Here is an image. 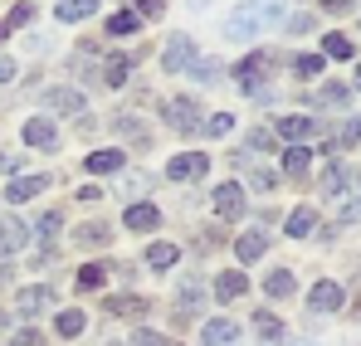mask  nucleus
Returning <instances> with one entry per match:
<instances>
[{
	"mask_svg": "<svg viewBox=\"0 0 361 346\" xmlns=\"http://www.w3.org/2000/svg\"><path fill=\"white\" fill-rule=\"evenodd\" d=\"M288 30H293V35H302V30H312V20H307V15H293V20H288Z\"/></svg>",
	"mask_w": 361,
	"mask_h": 346,
	"instance_id": "44",
	"label": "nucleus"
},
{
	"mask_svg": "<svg viewBox=\"0 0 361 346\" xmlns=\"http://www.w3.org/2000/svg\"><path fill=\"white\" fill-rule=\"evenodd\" d=\"M93 10H98V0H59V5H54V15H59L63 25H78V20H88Z\"/></svg>",
	"mask_w": 361,
	"mask_h": 346,
	"instance_id": "18",
	"label": "nucleus"
},
{
	"mask_svg": "<svg viewBox=\"0 0 361 346\" xmlns=\"http://www.w3.org/2000/svg\"><path fill=\"white\" fill-rule=\"evenodd\" d=\"M108 268H113V264H83V273H78V288H83V292L103 288V278H108Z\"/></svg>",
	"mask_w": 361,
	"mask_h": 346,
	"instance_id": "27",
	"label": "nucleus"
},
{
	"mask_svg": "<svg viewBox=\"0 0 361 346\" xmlns=\"http://www.w3.org/2000/svg\"><path fill=\"white\" fill-rule=\"evenodd\" d=\"M137 25H142V20H137V15H132V10H118V15H113V20H108V35H137Z\"/></svg>",
	"mask_w": 361,
	"mask_h": 346,
	"instance_id": "29",
	"label": "nucleus"
},
{
	"mask_svg": "<svg viewBox=\"0 0 361 346\" xmlns=\"http://www.w3.org/2000/svg\"><path fill=\"white\" fill-rule=\"evenodd\" d=\"M312 225H317V210H312V205H298V210L288 215V234H293V239H307Z\"/></svg>",
	"mask_w": 361,
	"mask_h": 346,
	"instance_id": "19",
	"label": "nucleus"
},
{
	"mask_svg": "<svg viewBox=\"0 0 361 346\" xmlns=\"http://www.w3.org/2000/svg\"><path fill=\"white\" fill-rule=\"evenodd\" d=\"M269 142H274V137H269V132H249V147H254V152H264V147H269Z\"/></svg>",
	"mask_w": 361,
	"mask_h": 346,
	"instance_id": "43",
	"label": "nucleus"
},
{
	"mask_svg": "<svg viewBox=\"0 0 361 346\" xmlns=\"http://www.w3.org/2000/svg\"><path fill=\"white\" fill-rule=\"evenodd\" d=\"M44 307H54V288H44V283L20 288V297H15V312H20V317H39Z\"/></svg>",
	"mask_w": 361,
	"mask_h": 346,
	"instance_id": "6",
	"label": "nucleus"
},
{
	"mask_svg": "<svg viewBox=\"0 0 361 346\" xmlns=\"http://www.w3.org/2000/svg\"><path fill=\"white\" fill-rule=\"evenodd\" d=\"M254 332H259L264 342H279V337H283V322H279L274 312H259V317H254Z\"/></svg>",
	"mask_w": 361,
	"mask_h": 346,
	"instance_id": "28",
	"label": "nucleus"
},
{
	"mask_svg": "<svg viewBox=\"0 0 361 346\" xmlns=\"http://www.w3.org/2000/svg\"><path fill=\"white\" fill-rule=\"evenodd\" d=\"M113 346H122V342H113Z\"/></svg>",
	"mask_w": 361,
	"mask_h": 346,
	"instance_id": "49",
	"label": "nucleus"
},
{
	"mask_svg": "<svg viewBox=\"0 0 361 346\" xmlns=\"http://www.w3.org/2000/svg\"><path fill=\"white\" fill-rule=\"evenodd\" d=\"M10 78H15V63H10V58H0V83H10Z\"/></svg>",
	"mask_w": 361,
	"mask_h": 346,
	"instance_id": "45",
	"label": "nucleus"
},
{
	"mask_svg": "<svg viewBox=\"0 0 361 346\" xmlns=\"http://www.w3.org/2000/svg\"><path fill=\"white\" fill-rule=\"evenodd\" d=\"M30 20H35V5H15L10 20H5V30H20V25H30Z\"/></svg>",
	"mask_w": 361,
	"mask_h": 346,
	"instance_id": "38",
	"label": "nucleus"
},
{
	"mask_svg": "<svg viewBox=\"0 0 361 346\" xmlns=\"http://www.w3.org/2000/svg\"><path fill=\"white\" fill-rule=\"evenodd\" d=\"M307 307H312V312H342V288H337L332 278H317L312 292H307Z\"/></svg>",
	"mask_w": 361,
	"mask_h": 346,
	"instance_id": "7",
	"label": "nucleus"
},
{
	"mask_svg": "<svg viewBox=\"0 0 361 346\" xmlns=\"http://www.w3.org/2000/svg\"><path fill=\"white\" fill-rule=\"evenodd\" d=\"M190 78H195V83H215V78H220V63H210V58H195V63H190Z\"/></svg>",
	"mask_w": 361,
	"mask_h": 346,
	"instance_id": "35",
	"label": "nucleus"
},
{
	"mask_svg": "<svg viewBox=\"0 0 361 346\" xmlns=\"http://www.w3.org/2000/svg\"><path fill=\"white\" fill-rule=\"evenodd\" d=\"M283 20V0H244L240 10L225 20V35L244 44V39H254V35H264L269 25H279Z\"/></svg>",
	"mask_w": 361,
	"mask_h": 346,
	"instance_id": "1",
	"label": "nucleus"
},
{
	"mask_svg": "<svg viewBox=\"0 0 361 346\" xmlns=\"http://www.w3.org/2000/svg\"><path fill=\"white\" fill-rule=\"evenodd\" d=\"M88 171H93V175L122 171V152H93V156H88Z\"/></svg>",
	"mask_w": 361,
	"mask_h": 346,
	"instance_id": "23",
	"label": "nucleus"
},
{
	"mask_svg": "<svg viewBox=\"0 0 361 346\" xmlns=\"http://www.w3.org/2000/svg\"><path fill=\"white\" fill-rule=\"evenodd\" d=\"M317 5H327V10H347L352 0H317Z\"/></svg>",
	"mask_w": 361,
	"mask_h": 346,
	"instance_id": "46",
	"label": "nucleus"
},
{
	"mask_svg": "<svg viewBox=\"0 0 361 346\" xmlns=\"http://www.w3.org/2000/svg\"><path fill=\"white\" fill-rule=\"evenodd\" d=\"M44 108H54V113H63V117L88 113V103H83L78 88H49V93H44Z\"/></svg>",
	"mask_w": 361,
	"mask_h": 346,
	"instance_id": "9",
	"label": "nucleus"
},
{
	"mask_svg": "<svg viewBox=\"0 0 361 346\" xmlns=\"http://www.w3.org/2000/svg\"><path fill=\"white\" fill-rule=\"evenodd\" d=\"M122 225H127V230H137V234H147V230H157V225H161V210H157V205H147V200H142V205H127Z\"/></svg>",
	"mask_w": 361,
	"mask_h": 346,
	"instance_id": "12",
	"label": "nucleus"
},
{
	"mask_svg": "<svg viewBox=\"0 0 361 346\" xmlns=\"http://www.w3.org/2000/svg\"><path fill=\"white\" fill-rule=\"evenodd\" d=\"M83 327H88V317H83L78 307H63L59 317H54V332H59V337H78Z\"/></svg>",
	"mask_w": 361,
	"mask_h": 346,
	"instance_id": "20",
	"label": "nucleus"
},
{
	"mask_svg": "<svg viewBox=\"0 0 361 346\" xmlns=\"http://www.w3.org/2000/svg\"><path fill=\"white\" fill-rule=\"evenodd\" d=\"M312 132H317V117H307V113L279 117V137H288V142H307Z\"/></svg>",
	"mask_w": 361,
	"mask_h": 346,
	"instance_id": "13",
	"label": "nucleus"
},
{
	"mask_svg": "<svg viewBox=\"0 0 361 346\" xmlns=\"http://www.w3.org/2000/svg\"><path fill=\"white\" fill-rule=\"evenodd\" d=\"M307 161H312V152H307V147L283 152V171H288V175H302V171H307Z\"/></svg>",
	"mask_w": 361,
	"mask_h": 346,
	"instance_id": "32",
	"label": "nucleus"
},
{
	"mask_svg": "<svg viewBox=\"0 0 361 346\" xmlns=\"http://www.w3.org/2000/svg\"><path fill=\"white\" fill-rule=\"evenodd\" d=\"M235 342H240V327L230 317H215L200 327V346H235Z\"/></svg>",
	"mask_w": 361,
	"mask_h": 346,
	"instance_id": "10",
	"label": "nucleus"
},
{
	"mask_svg": "<svg viewBox=\"0 0 361 346\" xmlns=\"http://www.w3.org/2000/svg\"><path fill=\"white\" fill-rule=\"evenodd\" d=\"M44 185H49V175H15L10 190H5V200H10V205H25V200H35Z\"/></svg>",
	"mask_w": 361,
	"mask_h": 346,
	"instance_id": "11",
	"label": "nucleus"
},
{
	"mask_svg": "<svg viewBox=\"0 0 361 346\" xmlns=\"http://www.w3.org/2000/svg\"><path fill=\"white\" fill-rule=\"evenodd\" d=\"M113 317H147V297H108Z\"/></svg>",
	"mask_w": 361,
	"mask_h": 346,
	"instance_id": "21",
	"label": "nucleus"
},
{
	"mask_svg": "<svg viewBox=\"0 0 361 346\" xmlns=\"http://www.w3.org/2000/svg\"><path fill=\"white\" fill-rule=\"evenodd\" d=\"M25 142L49 152V147L59 142V132H54V122H49V117H30V122H25Z\"/></svg>",
	"mask_w": 361,
	"mask_h": 346,
	"instance_id": "16",
	"label": "nucleus"
},
{
	"mask_svg": "<svg viewBox=\"0 0 361 346\" xmlns=\"http://www.w3.org/2000/svg\"><path fill=\"white\" fill-rule=\"evenodd\" d=\"M190 63H195V39L190 35H171L166 49H161V68L166 73H190Z\"/></svg>",
	"mask_w": 361,
	"mask_h": 346,
	"instance_id": "2",
	"label": "nucleus"
},
{
	"mask_svg": "<svg viewBox=\"0 0 361 346\" xmlns=\"http://www.w3.org/2000/svg\"><path fill=\"white\" fill-rule=\"evenodd\" d=\"M200 127H205L210 137H225V132L235 127V117H230V113H215V117H210V122H200Z\"/></svg>",
	"mask_w": 361,
	"mask_h": 346,
	"instance_id": "37",
	"label": "nucleus"
},
{
	"mask_svg": "<svg viewBox=\"0 0 361 346\" xmlns=\"http://www.w3.org/2000/svg\"><path fill=\"white\" fill-rule=\"evenodd\" d=\"M205 171H210V156L205 152H180V156H171V166H166L171 180H200Z\"/></svg>",
	"mask_w": 361,
	"mask_h": 346,
	"instance_id": "3",
	"label": "nucleus"
},
{
	"mask_svg": "<svg viewBox=\"0 0 361 346\" xmlns=\"http://www.w3.org/2000/svg\"><path fill=\"white\" fill-rule=\"evenodd\" d=\"M200 108H195V103H190V98H171V103H166V122H171V127H176V132H200Z\"/></svg>",
	"mask_w": 361,
	"mask_h": 346,
	"instance_id": "8",
	"label": "nucleus"
},
{
	"mask_svg": "<svg viewBox=\"0 0 361 346\" xmlns=\"http://www.w3.org/2000/svg\"><path fill=\"white\" fill-rule=\"evenodd\" d=\"M59 215H54V210H49V215H44V220H39V225H35V234H39V239H54V234H59Z\"/></svg>",
	"mask_w": 361,
	"mask_h": 346,
	"instance_id": "39",
	"label": "nucleus"
},
{
	"mask_svg": "<svg viewBox=\"0 0 361 346\" xmlns=\"http://www.w3.org/2000/svg\"><path fill=\"white\" fill-rule=\"evenodd\" d=\"M244 292H249V278H244L240 268H225L220 283H215V297H220V302H235V297H244Z\"/></svg>",
	"mask_w": 361,
	"mask_h": 346,
	"instance_id": "17",
	"label": "nucleus"
},
{
	"mask_svg": "<svg viewBox=\"0 0 361 346\" xmlns=\"http://www.w3.org/2000/svg\"><path fill=\"white\" fill-rule=\"evenodd\" d=\"M25 239H30V230H25L15 215H0V254H15V249H25Z\"/></svg>",
	"mask_w": 361,
	"mask_h": 346,
	"instance_id": "15",
	"label": "nucleus"
},
{
	"mask_svg": "<svg viewBox=\"0 0 361 346\" xmlns=\"http://www.w3.org/2000/svg\"><path fill=\"white\" fill-rule=\"evenodd\" d=\"M176 302H180V312H195L200 302H205V288H200V278H185L176 292Z\"/></svg>",
	"mask_w": 361,
	"mask_h": 346,
	"instance_id": "22",
	"label": "nucleus"
},
{
	"mask_svg": "<svg viewBox=\"0 0 361 346\" xmlns=\"http://www.w3.org/2000/svg\"><path fill=\"white\" fill-rule=\"evenodd\" d=\"M293 68H298L302 78H317V73H322V54H298V58H293Z\"/></svg>",
	"mask_w": 361,
	"mask_h": 346,
	"instance_id": "36",
	"label": "nucleus"
},
{
	"mask_svg": "<svg viewBox=\"0 0 361 346\" xmlns=\"http://www.w3.org/2000/svg\"><path fill=\"white\" fill-rule=\"evenodd\" d=\"M215 215H220V220H240L244 215V185L240 180H225V185L215 190Z\"/></svg>",
	"mask_w": 361,
	"mask_h": 346,
	"instance_id": "5",
	"label": "nucleus"
},
{
	"mask_svg": "<svg viewBox=\"0 0 361 346\" xmlns=\"http://www.w3.org/2000/svg\"><path fill=\"white\" fill-rule=\"evenodd\" d=\"M322 54L327 58H352V39H347V35H327V39H322Z\"/></svg>",
	"mask_w": 361,
	"mask_h": 346,
	"instance_id": "33",
	"label": "nucleus"
},
{
	"mask_svg": "<svg viewBox=\"0 0 361 346\" xmlns=\"http://www.w3.org/2000/svg\"><path fill=\"white\" fill-rule=\"evenodd\" d=\"M5 35H10V30H5V25H0V39H5Z\"/></svg>",
	"mask_w": 361,
	"mask_h": 346,
	"instance_id": "48",
	"label": "nucleus"
},
{
	"mask_svg": "<svg viewBox=\"0 0 361 346\" xmlns=\"http://www.w3.org/2000/svg\"><path fill=\"white\" fill-rule=\"evenodd\" d=\"M15 346H44V337H39V332H20V337H15Z\"/></svg>",
	"mask_w": 361,
	"mask_h": 346,
	"instance_id": "42",
	"label": "nucleus"
},
{
	"mask_svg": "<svg viewBox=\"0 0 361 346\" xmlns=\"http://www.w3.org/2000/svg\"><path fill=\"white\" fill-rule=\"evenodd\" d=\"M127 73H132V58H108V63H103V78H108L113 88L127 83Z\"/></svg>",
	"mask_w": 361,
	"mask_h": 346,
	"instance_id": "30",
	"label": "nucleus"
},
{
	"mask_svg": "<svg viewBox=\"0 0 361 346\" xmlns=\"http://www.w3.org/2000/svg\"><path fill=\"white\" fill-rule=\"evenodd\" d=\"M264 292H269V297H288V292H293V273H288V268H274V273L264 278Z\"/></svg>",
	"mask_w": 361,
	"mask_h": 346,
	"instance_id": "24",
	"label": "nucleus"
},
{
	"mask_svg": "<svg viewBox=\"0 0 361 346\" xmlns=\"http://www.w3.org/2000/svg\"><path fill=\"white\" fill-rule=\"evenodd\" d=\"M342 142H347V147H357V142H361V117H352V122L342 127Z\"/></svg>",
	"mask_w": 361,
	"mask_h": 346,
	"instance_id": "40",
	"label": "nucleus"
},
{
	"mask_svg": "<svg viewBox=\"0 0 361 346\" xmlns=\"http://www.w3.org/2000/svg\"><path fill=\"white\" fill-rule=\"evenodd\" d=\"M269 63H274V54H249L240 63V73H235V78H240L244 93H259V98H264V68H269Z\"/></svg>",
	"mask_w": 361,
	"mask_h": 346,
	"instance_id": "4",
	"label": "nucleus"
},
{
	"mask_svg": "<svg viewBox=\"0 0 361 346\" xmlns=\"http://www.w3.org/2000/svg\"><path fill=\"white\" fill-rule=\"evenodd\" d=\"M342 185H347V166L332 161V166L322 171V190H327V195H342Z\"/></svg>",
	"mask_w": 361,
	"mask_h": 346,
	"instance_id": "34",
	"label": "nucleus"
},
{
	"mask_svg": "<svg viewBox=\"0 0 361 346\" xmlns=\"http://www.w3.org/2000/svg\"><path fill=\"white\" fill-rule=\"evenodd\" d=\"M176 259H180L176 244H152V249H147V264H152V268H171Z\"/></svg>",
	"mask_w": 361,
	"mask_h": 346,
	"instance_id": "26",
	"label": "nucleus"
},
{
	"mask_svg": "<svg viewBox=\"0 0 361 346\" xmlns=\"http://www.w3.org/2000/svg\"><path fill=\"white\" fill-rule=\"evenodd\" d=\"M195 5H200V0H195Z\"/></svg>",
	"mask_w": 361,
	"mask_h": 346,
	"instance_id": "50",
	"label": "nucleus"
},
{
	"mask_svg": "<svg viewBox=\"0 0 361 346\" xmlns=\"http://www.w3.org/2000/svg\"><path fill=\"white\" fill-rule=\"evenodd\" d=\"M132 5H137V10H132L137 20H142V15H161V0H132Z\"/></svg>",
	"mask_w": 361,
	"mask_h": 346,
	"instance_id": "41",
	"label": "nucleus"
},
{
	"mask_svg": "<svg viewBox=\"0 0 361 346\" xmlns=\"http://www.w3.org/2000/svg\"><path fill=\"white\" fill-rule=\"evenodd\" d=\"M352 88H357V93H361V63H357V78H352Z\"/></svg>",
	"mask_w": 361,
	"mask_h": 346,
	"instance_id": "47",
	"label": "nucleus"
},
{
	"mask_svg": "<svg viewBox=\"0 0 361 346\" xmlns=\"http://www.w3.org/2000/svg\"><path fill=\"white\" fill-rule=\"evenodd\" d=\"M352 98V88H342V83H322L317 88V108H342Z\"/></svg>",
	"mask_w": 361,
	"mask_h": 346,
	"instance_id": "25",
	"label": "nucleus"
},
{
	"mask_svg": "<svg viewBox=\"0 0 361 346\" xmlns=\"http://www.w3.org/2000/svg\"><path fill=\"white\" fill-rule=\"evenodd\" d=\"M108 239H113V230H108V225H98V220L78 230V244H88V249H98V244H108Z\"/></svg>",
	"mask_w": 361,
	"mask_h": 346,
	"instance_id": "31",
	"label": "nucleus"
},
{
	"mask_svg": "<svg viewBox=\"0 0 361 346\" xmlns=\"http://www.w3.org/2000/svg\"><path fill=\"white\" fill-rule=\"evenodd\" d=\"M264 249H269V234L264 230H244L235 239V254H240V264H254V259H264Z\"/></svg>",
	"mask_w": 361,
	"mask_h": 346,
	"instance_id": "14",
	"label": "nucleus"
}]
</instances>
